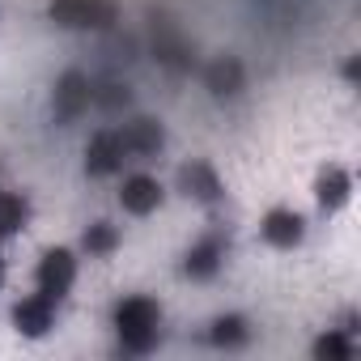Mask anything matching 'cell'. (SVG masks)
Here are the masks:
<instances>
[{
  "mask_svg": "<svg viewBox=\"0 0 361 361\" xmlns=\"http://www.w3.org/2000/svg\"><path fill=\"white\" fill-rule=\"evenodd\" d=\"M111 327L128 357H149L161 344V306L149 293H128L111 310Z\"/></svg>",
  "mask_w": 361,
  "mask_h": 361,
  "instance_id": "1",
  "label": "cell"
},
{
  "mask_svg": "<svg viewBox=\"0 0 361 361\" xmlns=\"http://www.w3.org/2000/svg\"><path fill=\"white\" fill-rule=\"evenodd\" d=\"M47 18L60 30H94V35H106V30H115L119 9H115V0H51Z\"/></svg>",
  "mask_w": 361,
  "mask_h": 361,
  "instance_id": "2",
  "label": "cell"
},
{
  "mask_svg": "<svg viewBox=\"0 0 361 361\" xmlns=\"http://www.w3.org/2000/svg\"><path fill=\"white\" fill-rule=\"evenodd\" d=\"M90 106H94V81H90L85 73H77V68L60 73L56 85H51V115H56V123L68 128V123H77Z\"/></svg>",
  "mask_w": 361,
  "mask_h": 361,
  "instance_id": "3",
  "label": "cell"
},
{
  "mask_svg": "<svg viewBox=\"0 0 361 361\" xmlns=\"http://www.w3.org/2000/svg\"><path fill=\"white\" fill-rule=\"evenodd\" d=\"M73 285H77V255H73L68 247L43 251V259H39V268H35V289L47 293V298H56V302H64Z\"/></svg>",
  "mask_w": 361,
  "mask_h": 361,
  "instance_id": "4",
  "label": "cell"
},
{
  "mask_svg": "<svg viewBox=\"0 0 361 361\" xmlns=\"http://www.w3.org/2000/svg\"><path fill=\"white\" fill-rule=\"evenodd\" d=\"M123 161H128V149H123L119 128H102L90 136V145H85V174L90 178H115L123 170Z\"/></svg>",
  "mask_w": 361,
  "mask_h": 361,
  "instance_id": "5",
  "label": "cell"
},
{
  "mask_svg": "<svg viewBox=\"0 0 361 361\" xmlns=\"http://www.w3.org/2000/svg\"><path fill=\"white\" fill-rule=\"evenodd\" d=\"M123 136V149H128V161H153L161 149H166V128L161 119H149V115H136L119 128Z\"/></svg>",
  "mask_w": 361,
  "mask_h": 361,
  "instance_id": "6",
  "label": "cell"
},
{
  "mask_svg": "<svg viewBox=\"0 0 361 361\" xmlns=\"http://www.w3.org/2000/svg\"><path fill=\"white\" fill-rule=\"evenodd\" d=\"M56 314H60V302L35 289V293H26V298L13 306V327H18L22 336H30V340H43V336L56 327Z\"/></svg>",
  "mask_w": 361,
  "mask_h": 361,
  "instance_id": "7",
  "label": "cell"
},
{
  "mask_svg": "<svg viewBox=\"0 0 361 361\" xmlns=\"http://www.w3.org/2000/svg\"><path fill=\"white\" fill-rule=\"evenodd\" d=\"M178 192H183L188 200L196 204H221L226 200V183H221V174L209 166V161H188V166H178Z\"/></svg>",
  "mask_w": 361,
  "mask_h": 361,
  "instance_id": "8",
  "label": "cell"
},
{
  "mask_svg": "<svg viewBox=\"0 0 361 361\" xmlns=\"http://www.w3.org/2000/svg\"><path fill=\"white\" fill-rule=\"evenodd\" d=\"M259 234H264L268 247H276V251H293V247L306 238V217H302L298 209H268L264 221H259Z\"/></svg>",
  "mask_w": 361,
  "mask_h": 361,
  "instance_id": "9",
  "label": "cell"
},
{
  "mask_svg": "<svg viewBox=\"0 0 361 361\" xmlns=\"http://www.w3.org/2000/svg\"><path fill=\"white\" fill-rule=\"evenodd\" d=\"M161 200H166V188L157 183L153 174H128L123 188H119V204H123V213H132V217L157 213Z\"/></svg>",
  "mask_w": 361,
  "mask_h": 361,
  "instance_id": "10",
  "label": "cell"
},
{
  "mask_svg": "<svg viewBox=\"0 0 361 361\" xmlns=\"http://www.w3.org/2000/svg\"><path fill=\"white\" fill-rule=\"evenodd\" d=\"M221 264H226V238H221V234H204V238H196V243L188 247V255H183V276H192V281H213V276L221 272Z\"/></svg>",
  "mask_w": 361,
  "mask_h": 361,
  "instance_id": "11",
  "label": "cell"
},
{
  "mask_svg": "<svg viewBox=\"0 0 361 361\" xmlns=\"http://www.w3.org/2000/svg\"><path fill=\"white\" fill-rule=\"evenodd\" d=\"M314 200H319L323 213H340V209L353 200V174H348L344 166L319 170V178H314Z\"/></svg>",
  "mask_w": 361,
  "mask_h": 361,
  "instance_id": "12",
  "label": "cell"
},
{
  "mask_svg": "<svg viewBox=\"0 0 361 361\" xmlns=\"http://www.w3.org/2000/svg\"><path fill=\"white\" fill-rule=\"evenodd\" d=\"M243 85H247V73H243V64L234 56H217V60L204 64V90L213 98H234Z\"/></svg>",
  "mask_w": 361,
  "mask_h": 361,
  "instance_id": "13",
  "label": "cell"
},
{
  "mask_svg": "<svg viewBox=\"0 0 361 361\" xmlns=\"http://www.w3.org/2000/svg\"><path fill=\"white\" fill-rule=\"evenodd\" d=\"M209 344L213 348H247L251 344V323L243 319V314H217L213 323H209Z\"/></svg>",
  "mask_w": 361,
  "mask_h": 361,
  "instance_id": "14",
  "label": "cell"
},
{
  "mask_svg": "<svg viewBox=\"0 0 361 361\" xmlns=\"http://www.w3.org/2000/svg\"><path fill=\"white\" fill-rule=\"evenodd\" d=\"M30 200L22 192H0V238H13L30 226Z\"/></svg>",
  "mask_w": 361,
  "mask_h": 361,
  "instance_id": "15",
  "label": "cell"
},
{
  "mask_svg": "<svg viewBox=\"0 0 361 361\" xmlns=\"http://www.w3.org/2000/svg\"><path fill=\"white\" fill-rule=\"evenodd\" d=\"M153 56H157L166 68H174V73H188V68H192V43H188L183 35H174V30H161V35L153 39Z\"/></svg>",
  "mask_w": 361,
  "mask_h": 361,
  "instance_id": "16",
  "label": "cell"
},
{
  "mask_svg": "<svg viewBox=\"0 0 361 361\" xmlns=\"http://www.w3.org/2000/svg\"><path fill=\"white\" fill-rule=\"evenodd\" d=\"M314 357L319 361H353L357 357V340H353V327H331L314 340Z\"/></svg>",
  "mask_w": 361,
  "mask_h": 361,
  "instance_id": "17",
  "label": "cell"
},
{
  "mask_svg": "<svg viewBox=\"0 0 361 361\" xmlns=\"http://www.w3.org/2000/svg\"><path fill=\"white\" fill-rule=\"evenodd\" d=\"M94 106H98V111H106V115L128 111V106H132V85H128V81H119V77L98 81V85H94Z\"/></svg>",
  "mask_w": 361,
  "mask_h": 361,
  "instance_id": "18",
  "label": "cell"
},
{
  "mask_svg": "<svg viewBox=\"0 0 361 361\" xmlns=\"http://www.w3.org/2000/svg\"><path fill=\"white\" fill-rule=\"evenodd\" d=\"M81 247H85V255L106 259V255H115V247H119V230H115L111 221H94V226L81 234Z\"/></svg>",
  "mask_w": 361,
  "mask_h": 361,
  "instance_id": "19",
  "label": "cell"
},
{
  "mask_svg": "<svg viewBox=\"0 0 361 361\" xmlns=\"http://www.w3.org/2000/svg\"><path fill=\"white\" fill-rule=\"evenodd\" d=\"M0 285H5V251H0Z\"/></svg>",
  "mask_w": 361,
  "mask_h": 361,
  "instance_id": "20",
  "label": "cell"
}]
</instances>
